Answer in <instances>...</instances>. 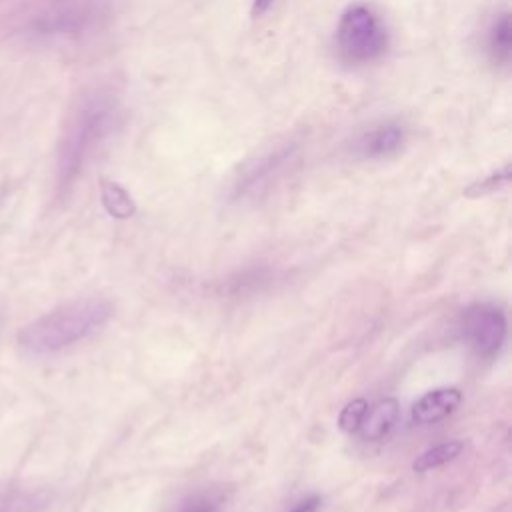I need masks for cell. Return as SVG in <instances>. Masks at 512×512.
Returning <instances> with one entry per match:
<instances>
[{"label":"cell","mask_w":512,"mask_h":512,"mask_svg":"<svg viewBox=\"0 0 512 512\" xmlns=\"http://www.w3.org/2000/svg\"><path fill=\"white\" fill-rule=\"evenodd\" d=\"M112 316L108 300L98 296L66 302L18 332V344L34 356L60 352L100 330Z\"/></svg>","instance_id":"cell-1"},{"label":"cell","mask_w":512,"mask_h":512,"mask_svg":"<svg viewBox=\"0 0 512 512\" xmlns=\"http://www.w3.org/2000/svg\"><path fill=\"white\" fill-rule=\"evenodd\" d=\"M122 106L108 92H94L86 96L72 114L58 154V176L66 186L70 184L94 152L120 128Z\"/></svg>","instance_id":"cell-2"},{"label":"cell","mask_w":512,"mask_h":512,"mask_svg":"<svg viewBox=\"0 0 512 512\" xmlns=\"http://www.w3.org/2000/svg\"><path fill=\"white\" fill-rule=\"evenodd\" d=\"M336 50L348 64H372L390 48V32L382 16L368 4H350L336 24Z\"/></svg>","instance_id":"cell-3"},{"label":"cell","mask_w":512,"mask_h":512,"mask_svg":"<svg viewBox=\"0 0 512 512\" xmlns=\"http://www.w3.org/2000/svg\"><path fill=\"white\" fill-rule=\"evenodd\" d=\"M296 152V142H284L250 160L236 176L232 196L236 200H244L258 198L260 194H264L280 178V174L294 162Z\"/></svg>","instance_id":"cell-4"},{"label":"cell","mask_w":512,"mask_h":512,"mask_svg":"<svg viewBox=\"0 0 512 512\" xmlns=\"http://www.w3.org/2000/svg\"><path fill=\"white\" fill-rule=\"evenodd\" d=\"M462 330L478 356H494L506 338V316L490 304H474L462 314Z\"/></svg>","instance_id":"cell-5"},{"label":"cell","mask_w":512,"mask_h":512,"mask_svg":"<svg viewBox=\"0 0 512 512\" xmlns=\"http://www.w3.org/2000/svg\"><path fill=\"white\" fill-rule=\"evenodd\" d=\"M408 140V128L398 118H384L362 128L350 142V154L360 160H386L396 156Z\"/></svg>","instance_id":"cell-6"},{"label":"cell","mask_w":512,"mask_h":512,"mask_svg":"<svg viewBox=\"0 0 512 512\" xmlns=\"http://www.w3.org/2000/svg\"><path fill=\"white\" fill-rule=\"evenodd\" d=\"M104 16L100 0H60L46 16L40 30L46 34H80Z\"/></svg>","instance_id":"cell-7"},{"label":"cell","mask_w":512,"mask_h":512,"mask_svg":"<svg viewBox=\"0 0 512 512\" xmlns=\"http://www.w3.org/2000/svg\"><path fill=\"white\" fill-rule=\"evenodd\" d=\"M462 404V392L458 388H436L426 392L412 406V422L416 424H436L450 416Z\"/></svg>","instance_id":"cell-8"},{"label":"cell","mask_w":512,"mask_h":512,"mask_svg":"<svg viewBox=\"0 0 512 512\" xmlns=\"http://www.w3.org/2000/svg\"><path fill=\"white\" fill-rule=\"evenodd\" d=\"M484 52L496 68H508L512 58V22L510 12L500 10L492 16L484 32Z\"/></svg>","instance_id":"cell-9"},{"label":"cell","mask_w":512,"mask_h":512,"mask_svg":"<svg viewBox=\"0 0 512 512\" xmlns=\"http://www.w3.org/2000/svg\"><path fill=\"white\" fill-rule=\"evenodd\" d=\"M400 418V404L396 398H384L380 402H376L372 408L368 406L362 422H360V436L364 440L376 442L382 440L398 422Z\"/></svg>","instance_id":"cell-10"},{"label":"cell","mask_w":512,"mask_h":512,"mask_svg":"<svg viewBox=\"0 0 512 512\" xmlns=\"http://www.w3.org/2000/svg\"><path fill=\"white\" fill-rule=\"evenodd\" d=\"M50 502L44 488H0V512H42Z\"/></svg>","instance_id":"cell-11"},{"label":"cell","mask_w":512,"mask_h":512,"mask_svg":"<svg viewBox=\"0 0 512 512\" xmlns=\"http://www.w3.org/2000/svg\"><path fill=\"white\" fill-rule=\"evenodd\" d=\"M100 198H102L104 210L112 218L126 220V218H132L136 214V202L132 200L128 190L124 186H120L118 182L102 180L100 182Z\"/></svg>","instance_id":"cell-12"},{"label":"cell","mask_w":512,"mask_h":512,"mask_svg":"<svg viewBox=\"0 0 512 512\" xmlns=\"http://www.w3.org/2000/svg\"><path fill=\"white\" fill-rule=\"evenodd\" d=\"M462 450H464V442L462 440L442 442V444H438L434 448H428L420 456H416V460L412 462V470L414 472H428L432 468H438V466L454 460L456 456H460Z\"/></svg>","instance_id":"cell-13"},{"label":"cell","mask_w":512,"mask_h":512,"mask_svg":"<svg viewBox=\"0 0 512 512\" xmlns=\"http://www.w3.org/2000/svg\"><path fill=\"white\" fill-rule=\"evenodd\" d=\"M508 182H510V164H504L500 170H494L488 176H484L482 180H476L474 184H470L464 190V194L472 196V198H478V196L492 194V192L504 188Z\"/></svg>","instance_id":"cell-14"},{"label":"cell","mask_w":512,"mask_h":512,"mask_svg":"<svg viewBox=\"0 0 512 512\" xmlns=\"http://www.w3.org/2000/svg\"><path fill=\"white\" fill-rule=\"evenodd\" d=\"M366 410H368V402H366L364 398H354L352 402H348V404L342 408V412H340V416H338V428H340L342 432H346V434L358 432L360 422H362Z\"/></svg>","instance_id":"cell-15"},{"label":"cell","mask_w":512,"mask_h":512,"mask_svg":"<svg viewBox=\"0 0 512 512\" xmlns=\"http://www.w3.org/2000/svg\"><path fill=\"white\" fill-rule=\"evenodd\" d=\"M176 512H220V498L212 492H196L184 498Z\"/></svg>","instance_id":"cell-16"},{"label":"cell","mask_w":512,"mask_h":512,"mask_svg":"<svg viewBox=\"0 0 512 512\" xmlns=\"http://www.w3.org/2000/svg\"><path fill=\"white\" fill-rule=\"evenodd\" d=\"M322 508V496H308L302 502H298L290 512H320Z\"/></svg>","instance_id":"cell-17"},{"label":"cell","mask_w":512,"mask_h":512,"mask_svg":"<svg viewBox=\"0 0 512 512\" xmlns=\"http://www.w3.org/2000/svg\"><path fill=\"white\" fill-rule=\"evenodd\" d=\"M274 2H276V0H252V6H250L252 18L264 16V14L274 6Z\"/></svg>","instance_id":"cell-18"}]
</instances>
